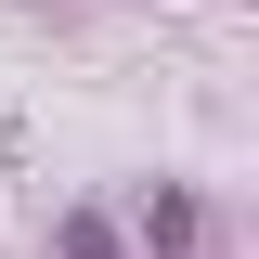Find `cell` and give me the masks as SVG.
Wrapping results in <instances>:
<instances>
[{"instance_id": "6da1fadb", "label": "cell", "mask_w": 259, "mask_h": 259, "mask_svg": "<svg viewBox=\"0 0 259 259\" xmlns=\"http://www.w3.org/2000/svg\"><path fill=\"white\" fill-rule=\"evenodd\" d=\"M143 233H156V259H194V233H207V221H194V194H156Z\"/></svg>"}, {"instance_id": "7a4b0ae2", "label": "cell", "mask_w": 259, "mask_h": 259, "mask_svg": "<svg viewBox=\"0 0 259 259\" xmlns=\"http://www.w3.org/2000/svg\"><path fill=\"white\" fill-rule=\"evenodd\" d=\"M65 259H117V233L104 221H65Z\"/></svg>"}]
</instances>
